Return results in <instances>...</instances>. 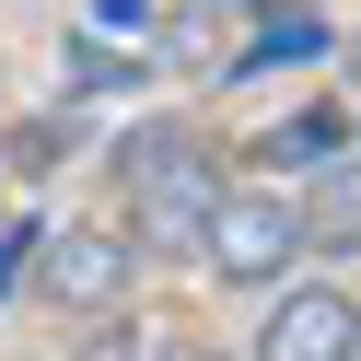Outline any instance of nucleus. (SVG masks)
I'll use <instances>...</instances> for the list:
<instances>
[{"label":"nucleus","mask_w":361,"mask_h":361,"mask_svg":"<svg viewBox=\"0 0 361 361\" xmlns=\"http://www.w3.org/2000/svg\"><path fill=\"white\" fill-rule=\"evenodd\" d=\"M221 187H233V164H221V152L198 140L187 117H140V128L117 140V198H128V245H164V257H187Z\"/></svg>","instance_id":"f257e3e1"},{"label":"nucleus","mask_w":361,"mask_h":361,"mask_svg":"<svg viewBox=\"0 0 361 361\" xmlns=\"http://www.w3.org/2000/svg\"><path fill=\"white\" fill-rule=\"evenodd\" d=\"M187 257L210 268L221 291H268L291 257H303V198H291L280 175H233V187L210 198V221H198Z\"/></svg>","instance_id":"f03ea898"},{"label":"nucleus","mask_w":361,"mask_h":361,"mask_svg":"<svg viewBox=\"0 0 361 361\" xmlns=\"http://www.w3.org/2000/svg\"><path fill=\"white\" fill-rule=\"evenodd\" d=\"M128 291H140V245H128V221H59V233H35V268H24V303H59V314H117Z\"/></svg>","instance_id":"7ed1b4c3"},{"label":"nucleus","mask_w":361,"mask_h":361,"mask_svg":"<svg viewBox=\"0 0 361 361\" xmlns=\"http://www.w3.org/2000/svg\"><path fill=\"white\" fill-rule=\"evenodd\" d=\"M350 338H361V303H350V291H326V280H303V291L268 303V326H257V350H245V361H350Z\"/></svg>","instance_id":"20e7f679"},{"label":"nucleus","mask_w":361,"mask_h":361,"mask_svg":"<svg viewBox=\"0 0 361 361\" xmlns=\"http://www.w3.org/2000/svg\"><path fill=\"white\" fill-rule=\"evenodd\" d=\"M303 59H338V24H326V0H280L257 35H245L233 59H221V82H268V71H303Z\"/></svg>","instance_id":"39448f33"},{"label":"nucleus","mask_w":361,"mask_h":361,"mask_svg":"<svg viewBox=\"0 0 361 361\" xmlns=\"http://www.w3.org/2000/svg\"><path fill=\"white\" fill-rule=\"evenodd\" d=\"M303 245H326V257H361V140L350 152H326V164L303 175Z\"/></svg>","instance_id":"423d86ee"},{"label":"nucleus","mask_w":361,"mask_h":361,"mask_svg":"<svg viewBox=\"0 0 361 361\" xmlns=\"http://www.w3.org/2000/svg\"><path fill=\"white\" fill-rule=\"evenodd\" d=\"M350 140H361L350 105H303V117H280V128L257 140V164H268V175H314L326 152H350Z\"/></svg>","instance_id":"0eeeda50"},{"label":"nucleus","mask_w":361,"mask_h":361,"mask_svg":"<svg viewBox=\"0 0 361 361\" xmlns=\"http://www.w3.org/2000/svg\"><path fill=\"white\" fill-rule=\"evenodd\" d=\"M82 24L117 35V47H152V0H82Z\"/></svg>","instance_id":"6e6552de"},{"label":"nucleus","mask_w":361,"mask_h":361,"mask_svg":"<svg viewBox=\"0 0 361 361\" xmlns=\"http://www.w3.org/2000/svg\"><path fill=\"white\" fill-rule=\"evenodd\" d=\"M82 361H175V350H164V338H152V326H117V314H105V338H94V350H82Z\"/></svg>","instance_id":"1a4fd4ad"},{"label":"nucleus","mask_w":361,"mask_h":361,"mask_svg":"<svg viewBox=\"0 0 361 361\" xmlns=\"http://www.w3.org/2000/svg\"><path fill=\"white\" fill-rule=\"evenodd\" d=\"M35 233H47V221H12V233H0V303H24V268H35Z\"/></svg>","instance_id":"9d476101"},{"label":"nucleus","mask_w":361,"mask_h":361,"mask_svg":"<svg viewBox=\"0 0 361 361\" xmlns=\"http://www.w3.org/2000/svg\"><path fill=\"white\" fill-rule=\"evenodd\" d=\"M338 82H350L338 105H350V128H361V47H350V35H338Z\"/></svg>","instance_id":"9b49d317"},{"label":"nucleus","mask_w":361,"mask_h":361,"mask_svg":"<svg viewBox=\"0 0 361 361\" xmlns=\"http://www.w3.org/2000/svg\"><path fill=\"white\" fill-rule=\"evenodd\" d=\"M210 12H280V0H210Z\"/></svg>","instance_id":"f8f14e48"},{"label":"nucleus","mask_w":361,"mask_h":361,"mask_svg":"<svg viewBox=\"0 0 361 361\" xmlns=\"http://www.w3.org/2000/svg\"><path fill=\"white\" fill-rule=\"evenodd\" d=\"M187 361H221V350H187Z\"/></svg>","instance_id":"ddd939ff"},{"label":"nucleus","mask_w":361,"mask_h":361,"mask_svg":"<svg viewBox=\"0 0 361 361\" xmlns=\"http://www.w3.org/2000/svg\"><path fill=\"white\" fill-rule=\"evenodd\" d=\"M350 361H361V338H350Z\"/></svg>","instance_id":"4468645a"}]
</instances>
